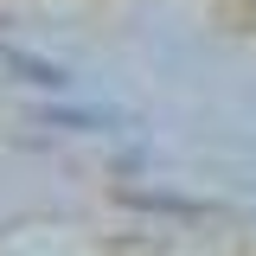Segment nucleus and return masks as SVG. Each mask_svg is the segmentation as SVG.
<instances>
[]
</instances>
